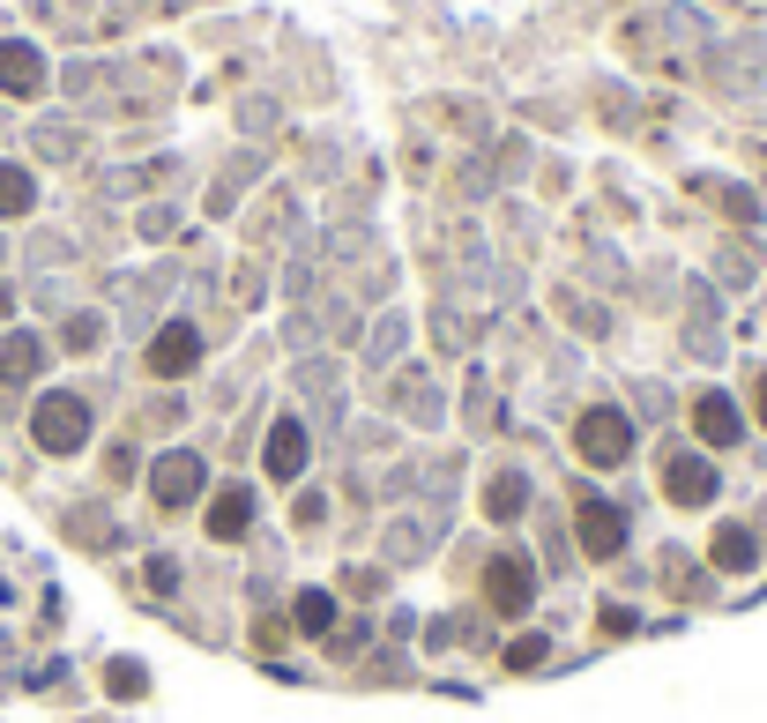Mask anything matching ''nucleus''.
Masks as SVG:
<instances>
[{"label": "nucleus", "mask_w": 767, "mask_h": 723, "mask_svg": "<svg viewBox=\"0 0 767 723\" xmlns=\"http://www.w3.org/2000/svg\"><path fill=\"white\" fill-rule=\"evenodd\" d=\"M574 448H581L589 471H619L626 455H634V418H626V410H581Z\"/></svg>", "instance_id": "obj_1"}, {"label": "nucleus", "mask_w": 767, "mask_h": 723, "mask_svg": "<svg viewBox=\"0 0 767 723\" xmlns=\"http://www.w3.org/2000/svg\"><path fill=\"white\" fill-rule=\"evenodd\" d=\"M30 440L46 455H74L82 440H90V403L82 396H46L38 410H30Z\"/></svg>", "instance_id": "obj_2"}, {"label": "nucleus", "mask_w": 767, "mask_h": 723, "mask_svg": "<svg viewBox=\"0 0 767 723\" xmlns=\"http://www.w3.org/2000/svg\"><path fill=\"white\" fill-rule=\"evenodd\" d=\"M529 597H537V567H529V559H515V552H499L492 567H485V604H492L499 620H521V612H529Z\"/></svg>", "instance_id": "obj_3"}, {"label": "nucleus", "mask_w": 767, "mask_h": 723, "mask_svg": "<svg viewBox=\"0 0 767 723\" xmlns=\"http://www.w3.org/2000/svg\"><path fill=\"white\" fill-rule=\"evenodd\" d=\"M574 537H581V552H589V559H619L626 515L611 507V499H581V507H574Z\"/></svg>", "instance_id": "obj_4"}, {"label": "nucleus", "mask_w": 767, "mask_h": 723, "mask_svg": "<svg viewBox=\"0 0 767 723\" xmlns=\"http://www.w3.org/2000/svg\"><path fill=\"white\" fill-rule=\"evenodd\" d=\"M195 366H201V336L187 321H172V328L149 336V374H157V380H179V374H195Z\"/></svg>", "instance_id": "obj_5"}, {"label": "nucleus", "mask_w": 767, "mask_h": 723, "mask_svg": "<svg viewBox=\"0 0 767 723\" xmlns=\"http://www.w3.org/2000/svg\"><path fill=\"white\" fill-rule=\"evenodd\" d=\"M149 493H157V507H187V499L201 493V455H165L157 471H149Z\"/></svg>", "instance_id": "obj_6"}, {"label": "nucleus", "mask_w": 767, "mask_h": 723, "mask_svg": "<svg viewBox=\"0 0 767 723\" xmlns=\"http://www.w3.org/2000/svg\"><path fill=\"white\" fill-rule=\"evenodd\" d=\"M0 90H8V98L46 90V52L23 46V38H0Z\"/></svg>", "instance_id": "obj_7"}, {"label": "nucleus", "mask_w": 767, "mask_h": 723, "mask_svg": "<svg viewBox=\"0 0 767 723\" xmlns=\"http://www.w3.org/2000/svg\"><path fill=\"white\" fill-rule=\"evenodd\" d=\"M664 493L678 499V507H708V499H716V471H708V455H670Z\"/></svg>", "instance_id": "obj_8"}, {"label": "nucleus", "mask_w": 767, "mask_h": 723, "mask_svg": "<svg viewBox=\"0 0 767 723\" xmlns=\"http://www.w3.org/2000/svg\"><path fill=\"white\" fill-rule=\"evenodd\" d=\"M261 463H269L276 485H291V477L306 471V425H298V418H276V425H269V448H261Z\"/></svg>", "instance_id": "obj_9"}, {"label": "nucleus", "mask_w": 767, "mask_h": 723, "mask_svg": "<svg viewBox=\"0 0 767 723\" xmlns=\"http://www.w3.org/2000/svg\"><path fill=\"white\" fill-rule=\"evenodd\" d=\"M694 433L708 440V448H730L745 425H738V403L723 396V388H708V396H694Z\"/></svg>", "instance_id": "obj_10"}, {"label": "nucleus", "mask_w": 767, "mask_h": 723, "mask_svg": "<svg viewBox=\"0 0 767 723\" xmlns=\"http://www.w3.org/2000/svg\"><path fill=\"white\" fill-rule=\"evenodd\" d=\"M247 523H253V493L247 485H223V493L209 499V537H217V545H239Z\"/></svg>", "instance_id": "obj_11"}, {"label": "nucleus", "mask_w": 767, "mask_h": 723, "mask_svg": "<svg viewBox=\"0 0 767 723\" xmlns=\"http://www.w3.org/2000/svg\"><path fill=\"white\" fill-rule=\"evenodd\" d=\"M708 559H716L723 574H745L753 559H760V537H753L745 523H723V529H716V545H708Z\"/></svg>", "instance_id": "obj_12"}, {"label": "nucleus", "mask_w": 767, "mask_h": 723, "mask_svg": "<svg viewBox=\"0 0 767 723\" xmlns=\"http://www.w3.org/2000/svg\"><path fill=\"white\" fill-rule=\"evenodd\" d=\"M521 507H529V477H521V471H499L492 485H485V515H492V523H515Z\"/></svg>", "instance_id": "obj_13"}, {"label": "nucleus", "mask_w": 767, "mask_h": 723, "mask_svg": "<svg viewBox=\"0 0 767 723\" xmlns=\"http://www.w3.org/2000/svg\"><path fill=\"white\" fill-rule=\"evenodd\" d=\"M38 366H46V344H38V336H23V328L0 336V380H30Z\"/></svg>", "instance_id": "obj_14"}, {"label": "nucleus", "mask_w": 767, "mask_h": 723, "mask_svg": "<svg viewBox=\"0 0 767 723\" xmlns=\"http://www.w3.org/2000/svg\"><path fill=\"white\" fill-rule=\"evenodd\" d=\"M30 201H38L30 172H23V165H0V217H23Z\"/></svg>", "instance_id": "obj_15"}, {"label": "nucleus", "mask_w": 767, "mask_h": 723, "mask_svg": "<svg viewBox=\"0 0 767 723\" xmlns=\"http://www.w3.org/2000/svg\"><path fill=\"white\" fill-rule=\"evenodd\" d=\"M298 626H306V634H328V626H336V597H328V590H306V597H298Z\"/></svg>", "instance_id": "obj_16"}, {"label": "nucleus", "mask_w": 767, "mask_h": 723, "mask_svg": "<svg viewBox=\"0 0 767 723\" xmlns=\"http://www.w3.org/2000/svg\"><path fill=\"white\" fill-rule=\"evenodd\" d=\"M545 634H515V642H507V672H537V664H545Z\"/></svg>", "instance_id": "obj_17"}, {"label": "nucleus", "mask_w": 767, "mask_h": 723, "mask_svg": "<svg viewBox=\"0 0 767 723\" xmlns=\"http://www.w3.org/2000/svg\"><path fill=\"white\" fill-rule=\"evenodd\" d=\"M104 686H112L120 701H135V694L149 686V672H142V664H112V672H104Z\"/></svg>", "instance_id": "obj_18"}, {"label": "nucleus", "mask_w": 767, "mask_h": 723, "mask_svg": "<svg viewBox=\"0 0 767 723\" xmlns=\"http://www.w3.org/2000/svg\"><path fill=\"white\" fill-rule=\"evenodd\" d=\"M98 336H104V321H98V314H74V321H68V350H90Z\"/></svg>", "instance_id": "obj_19"}, {"label": "nucleus", "mask_w": 767, "mask_h": 723, "mask_svg": "<svg viewBox=\"0 0 767 723\" xmlns=\"http://www.w3.org/2000/svg\"><path fill=\"white\" fill-rule=\"evenodd\" d=\"M723 209H730V217H760V201L745 195V187H723Z\"/></svg>", "instance_id": "obj_20"}, {"label": "nucleus", "mask_w": 767, "mask_h": 723, "mask_svg": "<svg viewBox=\"0 0 767 723\" xmlns=\"http://www.w3.org/2000/svg\"><path fill=\"white\" fill-rule=\"evenodd\" d=\"M753 410H760V425H767V374L753 380Z\"/></svg>", "instance_id": "obj_21"}, {"label": "nucleus", "mask_w": 767, "mask_h": 723, "mask_svg": "<svg viewBox=\"0 0 767 723\" xmlns=\"http://www.w3.org/2000/svg\"><path fill=\"white\" fill-rule=\"evenodd\" d=\"M0 321H8V291H0Z\"/></svg>", "instance_id": "obj_22"}]
</instances>
